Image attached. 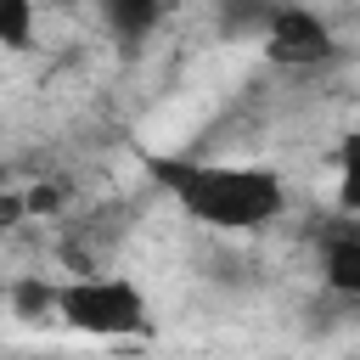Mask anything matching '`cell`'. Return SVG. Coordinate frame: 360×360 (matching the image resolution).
Segmentation results:
<instances>
[{
    "label": "cell",
    "mask_w": 360,
    "mask_h": 360,
    "mask_svg": "<svg viewBox=\"0 0 360 360\" xmlns=\"http://www.w3.org/2000/svg\"><path fill=\"white\" fill-rule=\"evenodd\" d=\"M276 11H281V0H219L214 28H219V39H264Z\"/></svg>",
    "instance_id": "5"
},
{
    "label": "cell",
    "mask_w": 360,
    "mask_h": 360,
    "mask_svg": "<svg viewBox=\"0 0 360 360\" xmlns=\"http://www.w3.org/2000/svg\"><path fill=\"white\" fill-rule=\"evenodd\" d=\"M338 208L360 214V129L343 135V146H338Z\"/></svg>",
    "instance_id": "8"
},
{
    "label": "cell",
    "mask_w": 360,
    "mask_h": 360,
    "mask_svg": "<svg viewBox=\"0 0 360 360\" xmlns=\"http://www.w3.org/2000/svg\"><path fill=\"white\" fill-rule=\"evenodd\" d=\"M62 321L90 338H129L146 326V292L124 276H79L62 281Z\"/></svg>",
    "instance_id": "2"
},
{
    "label": "cell",
    "mask_w": 360,
    "mask_h": 360,
    "mask_svg": "<svg viewBox=\"0 0 360 360\" xmlns=\"http://www.w3.org/2000/svg\"><path fill=\"white\" fill-rule=\"evenodd\" d=\"M45 208H56V191L34 186V191H28V214H45Z\"/></svg>",
    "instance_id": "10"
},
{
    "label": "cell",
    "mask_w": 360,
    "mask_h": 360,
    "mask_svg": "<svg viewBox=\"0 0 360 360\" xmlns=\"http://www.w3.org/2000/svg\"><path fill=\"white\" fill-rule=\"evenodd\" d=\"M96 6H101L107 34H112L124 51L146 45V39H152V28L163 22V0H96Z\"/></svg>",
    "instance_id": "4"
},
{
    "label": "cell",
    "mask_w": 360,
    "mask_h": 360,
    "mask_svg": "<svg viewBox=\"0 0 360 360\" xmlns=\"http://www.w3.org/2000/svg\"><path fill=\"white\" fill-rule=\"evenodd\" d=\"M264 56H270L276 68H321V62L338 56V39H332L326 17H315L309 6L281 0L276 22H270V34H264Z\"/></svg>",
    "instance_id": "3"
},
{
    "label": "cell",
    "mask_w": 360,
    "mask_h": 360,
    "mask_svg": "<svg viewBox=\"0 0 360 360\" xmlns=\"http://www.w3.org/2000/svg\"><path fill=\"white\" fill-rule=\"evenodd\" d=\"M321 276H326V287H332V292L360 298V236H354V231H343V236H332V242H326Z\"/></svg>",
    "instance_id": "6"
},
{
    "label": "cell",
    "mask_w": 360,
    "mask_h": 360,
    "mask_svg": "<svg viewBox=\"0 0 360 360\" xmlns=\"http://www.w3.org/2000/svg\"><path fill=\"white\" fill-rule=\"evenodd\" d=\"M146 174L202 225L259 231L287 208V186L276 169L253 163H191V158H146Z\"/></svg>",
    "instance_id": "1"
},
{
    "label": "cell",
    "mask_w": 360,
    "mask_h": 360,
    "mask_svg": "<svg viewBox=\"0 0 360 360\" xmlns=\"http://www.w3.org/2000/svg\"><path fill=\"white\" fill-rule=\"evenodd\" d=\"M11 315H22V321H62V287L56 281H45V276H22V281H11Z\"/></svg>",
    "instance_id": "7"
},
{
    "label": "cell",
    "mask_w": 360,
    "mask_h": 360,
    "mask_svg": "<svg viewBox=\"0 0 360 360\" xmlns=\"http://www.w3.org/2000/svg\"><path fill=\"white\" fill-rule=\"evenodd\" d=\"M0 45L6 51L34 45V0H0Z\"/></svg>",
    "instance_id": "9"
}]
</instances>
